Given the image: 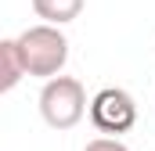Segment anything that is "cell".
<instances>
[{"label": "cell", "mask_w": 155, "mask_h": 151, "mask_svg": "<svg viewBox=\"0 0 155 151\" xmlns=\"http://www.w3.org/2000/svg\"><path fill=\"white\" fill-rule=\"evenodd\" d=\"M40 115L51 130H72L87 115V90L72 76H54L40 90Z\"/></svg>", "instance_id": "7a4b0ae2"}, {"label": "cell", "mask_w": 155, "mask_h": 151, "mask_svg": "<svg viewBox=\"0 0 155 151\" xmlns=\"http://www.w3.org/2000/svg\"><path fill=\"white\" fill-rule=\"evenodd\" d=\"M18 40V50H22V61H25V72L36 76V79H54L61 76L65 61H69V40L58 25L51 22H40L29 25Z\"/></svg>", "instance_id": "6da1fadb"}, {"label": "cell", "mask_w": 155, "mask_h": 151, "mask_svg": "<svg viewBox=\"0 0 155 151\" xmlns=\"http://www.w3.org/2000/svg\"><path fill=\"white\" fill-rule=\"evenodd\" d=\"M0 65H4V72H0V90L4 94L15 90L22 83V76H29L25 61H22V50H18V40H0Z\"/></svg>", "instance_id": "277c9868"}, {"label": "cell", "mask_w": 155, "mask_h": 151, "mask_svg": "<svg viewBox=\"0 0 155 151\" xmlns=\"http://www.w3.org/2000/svg\"><path fill=\"white\" fill-rule=\"evenodd\" d=\"M90 122L101 133H126L137 122V101L123 86H105L90 101Z\"/></svg>", "instance_id": "3957f363"}, {"label": "cell", "mask_w": 155, "mask_h": 151, "mask_svg": "<svg viewBox=\"0 0 155 151\" xmlns=\"http://www.w3.org/2000/svg\"><path fill=\"white\" fill-rule=\"evenodd\" d=\"M83 4L87 0H33V11H36V18L51 22V25H65V22L79 18Z\"/></svg>", "instance_id": "5b68a950"}, {"label": "cell", "mask_w": 155, "mask_h": 151, "mask_svg": "<svg viewBox=\"0 0 155 151\" xmlns=\"http://www.w3.org/2000/svg\"><path fill=\"white\" fill-rule=\"evenodd\" d=\"M83 151H130L119 137H94V140H87Z\"/></svg>", "instance_id": "8992f818"}]
</instances>
